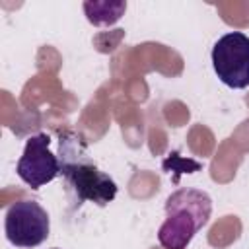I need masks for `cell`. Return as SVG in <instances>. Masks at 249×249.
<instances>
[{
	"instance_id": "obj_5",
	"label": "cell",
	"mask_w": 249,
	"mask_h": 249,
	"mask_svg": "<svg viewBox=\"0 0 249 249\" xmlns=\"http://www.w3.org/2000/svg\"><path fill=\"white\" fill-rule=\"evenodd\" d=\"M18 177L31 189H41L60 175L58 156L51 152V138L45 132L27 138L21 158L16 165Z\"/></svg>"
},
{
	"instance_id": "obj_6",
	"label": "cell",
	"mask_w": 249,
	"mask_h": 249,
	"mask_svg": "<svg viewBox=\"0 0 249 249\" xmlns=\"http://www.w3.org/2000/svg\"><path fill=\"white\" fill-rule=\"evenodd\" d=\"M88 21L93 25H111L121 19L126 2H84Z\"/></svg>"
},
{
	"instance_id": "obj_4",
	"label": "cell",
	"mask_w": 249,
	"mask_h": 249,
	"mask_svg": "<svg viewBox=\"0 0 249 249\" xmlns=\"http://www.w3.org/2000/svg\"><path fill=\"white\" fill-rule=\"evenodd\" d=\"M4 231L12 245L31 249L41 245L51 231L47 210L37 200H18L8 206L4 216Z\"/></svg>"
},
{
	"instance_id": "obj_3",
	"label": "cell",
	"mask_w": 249,
	"mask_h": 249,
	"mask_svg": "<svg viewBox=\"0 0 249 249\" xmlns=\"http://www.w3.org/2000/svg\"><path fill=\"white\" fill-rule=\"evenodd\" d=\"M212 68L218 80L231 88H249V37L241 31H230L222 35L210 53Z\"/></svg>"
},
{
	"instance_id": "obj_7",
	"label": "cell",
	"mask_w": 249,
	"mask_h": 249,
	"mask_svg": "<svg viewBox=\"0 0 249 249\" xmlns=\"http://www.w3.org/2000/svg\"><path fill=\"white\" fill-rule=\"evenodd\" d=\"M53 249H58V247H53Z\"/></svg>"
},
{
	"instance_id": "obj_2",
	"label": "cell",
	"mask_w": 249,
	"mask_h": 249,
	"mask_svg": "<svg viewBox=\"0 0 249 249\" xmlns=\"http://www.w3.org/2000/svg\"><path fill=\"white\" fill-rule=\"evenodd\" d=\"M212 200L200 189H179L165 200V220L158 230V241L165 249H185L195 233L206 226Z\"/></svg>"
},
{
	"instance_id": "obj_1",
	"label": "cell",
	"mask_w": 249,
	"mask_h": 249,
	"mask_svg": "<svg viewBox=\"0 0 249 249\" xmlns=\"http://www.w3.org/2000/svg\"><path fill=\"white\" fill-rule=\"evenodd\" d=\"M58 161L60 175L64 177L66 187L74 195V202L78 206L82 202L107 206L117 196V183L113 177H109V173L99 169L80 134L60 132Z\"/></svg>"
}]
</instances>
